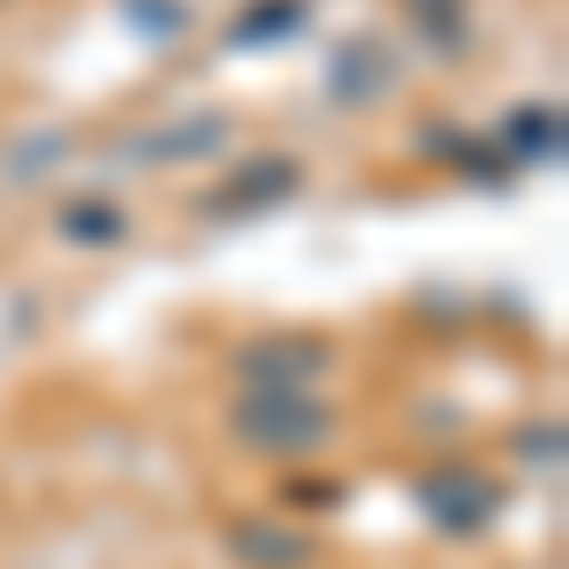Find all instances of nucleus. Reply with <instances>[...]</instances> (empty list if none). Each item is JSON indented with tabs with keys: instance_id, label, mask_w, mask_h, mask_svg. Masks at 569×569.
<instances>
[{
	"instance_id": "nucleus-1",
	"label": "nucleus",
	"mask_w": 569,
	"mask_h": 569,
	"mask_svg": "<svg viewBox=\"0 0 569 569\" xmlns=\"http://www.w3.org/2000/svg\"><path fill=\"white\" fill-rule=\"evenodd\" d=\"M327 433H335V418H327L305 388H251L236 402V440H243V448H266V456L319 448Z\"/></svg>"
},
{
	"instance_id": "nucleus-2",
	"label": "nucleus",
	"mask_w": 569,
	"mask_h": 569,
	"mask_svg": "<svg viewBox=\"0 0 569 569\" xmlns=\"http://www.w3.org/2000/svg\"><path fill=\"white\" fill-rule=\"evenodd\" d=\"M418 509H426L440 531H479V525H493V509H501V486L479 479V471H433V479H418Z\"/></svg>"
},
{
	"instance_id": "nucleus-3",
	"label": "nucleus",
	"mask_w": 569,
	"mask_h": 569,
	"mask_svg": "<svg viewBox=\"0 0 569 569\" xmlns=\"http://www.w3.org/2000/svg\"><path fill=\"white\" fill-rule=\"evenodd\" d=\"M297 182H305V168H297V160L266 152V160H251V168H236V176H228V190H213V213H259V206H281Z\"/></svg>"
},
{
	"instance_id": "nucleus-4",
	"label": "nucleus",
	"mask_w": 569,
	"mask_h": 569,
	"mask_svg": "<svg viewBox=\"0 0 569 569\" xmlns=\"http://www.w3.org/2000/svg\"><path fill=\"white\" fill-rule=\"evenodd\" d=\"M327 365V350L319 342H251V350H236V372L251 380V388H305L311 372Z\"/></svg>"
},
{
	"instance_id": "nucleus-5",
	"label": "nucleus",
	"mask_w": 569,
	"mask_h": 569,
	"mask_svg": "<svg viewBox=\"0 0 569 569\" xmlns=\"http://www.w3.org/2000/svg\"><path fill=\"white\" fill-rule=\"evenodd\" d=\"M228 539H236V555H243V562H259V569H297V562H305V539H297V531L236 525Z\"/></svg>"
},
{
	"instance_id": "nucleus-6",
	"label": "nucleus",
	"mask_w": 569,
	"mask_h": 569,
	"mask_svg": "<svg viewBox=\"0 0 569 569\" xmlns=\"http://www.w3.org/2000/svg\"><path fill=\"white\" fill-rule=\"evenodd\" d=\"M509 144L517 152H539V160H555L562 152V130H555V107H525V114H509Z\"/></svg>"
},
{
	"instance_id": "nucleus-7",
	"label": "nucleus",
	"mask_w": 569,
	"mask_h": 569,
	"mask_svg": "<svg viewBox=\"0 0 569 569\" xmlns=\"http://www.w3.org/2000/svg\"><path fill=\"white\" fill-rule=\"evenodd\" d=\"M281 31H305V0H266L259 16L236 23V39H243V46H251V39H281Z\"/></svg>"
},
{
	"instance_id": "nucleus-8",
	"label": "nucleus",
	"mask_w": 569,
	"mask_h": 569,
	"mask_svg": "<svg viewBox=\"0 0 569 569\" xmlns=\"http://www.w3.org/2000/svg\"><path fill=\"white\" fill-rule=\"evenodd\" d=\"M410 16H418V31H426L433 46L463 39V0H410Z\"/></svg>"
},
{
	"instance_id": "nucleus-9",
	"label": "nucleus",
	"mask_w": 569,
	"mask_h": 569,
	"mask_svg": "<svg viewBox=\"0 0 569 569\" xmlns=\"http://www.w3.org/2000/svg\"><path fill=\"white\" fill-rule=\"evenodd\" d=\"M61 228H69L77 243H114V236H122V213H114V206H69Z\"/></svg>"
}]
</instances>
